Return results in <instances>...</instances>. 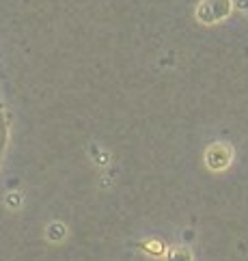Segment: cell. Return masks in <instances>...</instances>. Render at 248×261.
Here are the masks:
<instances>
[{"mask_svg":"<svg viewBox=\"0 0 248 261\" xmlns=\"http://www.w3.org/2000/svg\"><path fill=\"white\" fill-rule=\"evenodd\" d=\"M233 3L231 0H203L197 7V17L203 24H216L231 13Z\"/></svg>","mask_w":248,"mask_h":261,"instance_id":"cell-1","label":"cell"}]
</instances>
